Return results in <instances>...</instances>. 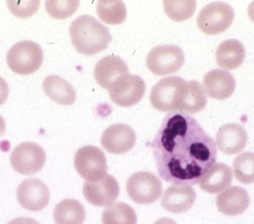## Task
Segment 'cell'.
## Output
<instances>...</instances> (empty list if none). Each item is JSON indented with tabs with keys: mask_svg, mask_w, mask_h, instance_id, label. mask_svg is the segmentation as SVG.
Listing matches in <instances>:
<instances>
[{
	"mask_svg": "<svg viewBox=\"0 0 254 224\" xmlns=\"http://www.w3.org/2000/svg\"><path fill=\"white\" fill-rule=\"evenodd\" d=\"M151 149L158 174L175 185L198 184L217 159L215 141L196 119L180 112L166 116Z\"/></svg>",
	"mask_w": 254,
	"mask_h": 224,
	"instance_id": "obj_1",
	"label": "cell"
},
{
	"mask_svg": "<svg viewBox=\"0 0 254 224\" xmlns=\"http://www.w3.org/2000/svg\"><path fill=\"white\" fill-rule=\"evenodd\" d=\"M70 36L76 50L94 55L105 50L112 41L107 26L91 15H81L70 26Z\"/></svg>",
	"mask_w": 254,
	"mask_h": 224,
	"instance_id": "obj_2",
	"label": "cell"
},
{
	"mask_svg": "<svg viewBox=\"0 0 254 224\" xmlns=\"http://www.w3.org/2000/svg\"><path fill=\"white\" fill-rule=\"evenodd\" d=\"M9 69L21 76H27L39 71L44 61V52L40 45L23 41L14 45L6 55Z\"/></svg>",
	"mask_w": 254,
	"mask_h": 224,
	"instance_id": "obj_3",
	"label": "cell"
},
{
	"mask_svg": "<svg viewBox=\"0 0 254 224\" xmlns=\"http://www.w3.org/2000/svg\"><path fill=\"white\" fill-rule=\"evenodd\" d=\"M234 17L235 13L231 5L217 1L202 8L197 17V23L203 34L216 36L226 31L233 23Z\"/></svg>",
	"mask_w": 254,
	"mask_h": 224,
	"instance_id": "obj_4",
	"label": "cell"
},
{
	"mask_svg": "<svg viewBox=\"0 0 254 224\" xmlns=\"http://www.w3.org/2000/svg\"><path fill=\"white\" fill-rule=\"evenodd\" d=\"M78 174L87 182H98L107 175V161L101 149L95 146L80 148L74 158Z\"/></svg>",
	"mask_w": 254,
	"mask_h": 224,
	"instance_id": "obj_5",
	"label": "cell"
},
{
	"mask_svg": "<svg viewBox=\"0 0 254 224\" xmlns=\"http://www.w3.org/2000/svg\"><path fill=\"white\" fill-rule=\"evenodd\" d=\"M127 194L137 204H151L162 197L161 179L150 172L132 174L126 183Z\"/></svg>",
	"mask_w": 254,
	"mask_h": 224,
	"instance_id": "obj_6",
	"label": "cell"
},
{
	"mask_svg": "<svg viewBox=\"0 0 254 224\" xmlns=\"http://www.w3.org/2000/svg\"><path fill=\"white\" fill-rule=\"evenodd\" d=\"M184 63V51L177 45L155 46L146 56L147 69L156 76L175 74L181 70Z\"/></svg>",
	"mask_w": 254,
	"mask_h": 224,
	"instance_id": "obj_7",
	"label": "cell"
},
{
	"mask_svg": "<svg viewBox=\"0 0 254 224\" xmlns=\"http://www.w3.org/2000/svg\"><path fill=\"white\" fill-rule=\"evenodd\" d=\"M47 161L45 150L37 143L24 142L16 146L10 156V164L19 174L29 176L40 172Z\"/></svg>",
	"mask_w": 254,
	"mask_h": 224,
	"instance_id": "obj_8",
	"label": "cell"
},
{
	"mask_svg": "<svg viewBox=\"0 0 254 224\" xmlns=\"http://www.w3.org/2000/svg\"><path fill=\"white\" fill-rule=\"evenodd\" d=\"M145 90L146 85L142 78L128 74L114 82L108 90L114 104L122 108H129L140 102Z\"/></svg>",
	"mask_w": 254,
	"mask_h": 224,
	"instance_id": "obj_9",
	"label": "cell"
},
{
	"mask_svg": "<svg viewBox=\"0 0 254 224\" xmlns=\"http://www.w3.org/2000/svg\"><path fill=\"white\" fill-rule=\"evenodd\" d=\"M186 85L181 77H169L158 81L151 89L150 103L160 112H176L179 94Z\"/></svg>",
	"mask_w": 254,
	"mask_h": 224,
	"instance_id": "obj_10",
	"label": "cell"
},
{
	"mask_svg": "<svg viewBox=\"0 0 254 224\" xmlns=\"http://www.w3.org/2000/svg\"><path fill=\"white\" fill-rule=\"evenodd\" d=\"M18 203L26 210L41 211L50 203V190L40 179L29 178L23 180L17 188Z\"/></svg>",
	"mask_w": 254,
	"mask_h": 224,
	"instance_id": "obj_11",
	"label": "cell"
},
{
	"mask_svg": "<svg viewBox=\"0 0 254 224\" xmlns=\"http://www.w3.org/2000/svg\"><path fill=\"white\" fill-rule=\"evenodd\" d=\"M120 187L117 180L107 174L98 182H85L83 194L86 200L92 205L105 207L112 205L119 196Z\"/></svg>",
	"mask_w": 254,
	"mask_h": 224,
	"instance_id": "obj_12",
	"label": "cell"
},
{
	"mask_svg": "<svg viewBox=\"0 0 254 224\" xmlns=\"http://www.w3.org/2000/svg\"><path fill=\"white\" fill-rule=\"evenodd\" d=\"M136 143V135L131 127L124 124H115L103 132L101 136L102 147L114 155L129 152Z\"/></svg>",
	"mask_w": 254,
	"mask_h": 224,
	"instance_id": "obj_13",
	"label": "cell"
},
{
	"mask_svg": "<svg viewBox=\"0 0 254 224\" xmlns=\"http://www.w3.org/2000/svg\"><path fill=\"white\" fill-rule=\"evenodd\" d=\"M203 84L208 97L218 101L230 98L236 88L234 77L224 70H213L209 72L205 75Z\"/></svg>",
	"mask_w": 254,
	"mask_h": 224,
	"instance_id": "obj_14",
	"label": "cell"
},
{
	"mask_svg": "<svg viewBox=\"0 0 254 224\" xmlns=\"http://www.w3.org/2000/svg\"><path fill=\"white\" fill-rule=\"evenodd\" d=\"M128 67L117 55H108L101 58L95 66L94 78L97 84L105 90H109L119 78L128 75Z\"/></svg>",
	"mask_w": 254,
	"mask_h": 224,
	"instance_id": "obj_15",
	"label": "cell"
},
{
	"mask_svg": "<svg viewBox=\"0 0 254 224\" xmlns=\"http://www.w3.org/2000/svg\"><path fill=\"white\" fill-rule=\"evenodd\" d=\"M196 198V191L192 186L173 185L165 191L162 206L172 213H184L193 207Z\"/></svg>",
	"mask_w": 254,
	"mask_h": 224,
	"instance_id": "obj_16",
	"label": "cell"
},
{
	"mask_svg": "<svg viewBox=\"0 0 254 224\" xmlns=\"http://www.w3.org/2000/svg\"><path fill=\"white\" fill-rule=\"evenodd\" d=\"M247 140V133L242 126L226 124L218 130L215 144L221 152L233 155L241 152L246 147Z\"/></svg>",
	"mask_w": 254,
	"mask_h": 224,
	"instance_id": "obj_17",
	"label": "cell"
},
{
	"mask_svg": "<svg viewBox=\"0 0 254 224\" xmlns=\"http://www.w3.org/2000/svg\"><path fill=\"white\" fill-rule=\"evenodd\" d=\"M207 105V94L202 85L196 81H190L186 83L182 89L176 112L183 114H197L205 109Z\"/></svg>",
	"mask_w": 254,
	"mask_h": 224,
	"instance_id": "obj_18",
	"label": "cell"
},
{
	"mask_svg": "<svg viewBox=\"0 0 254 224\" xmlns=\"http://www.w3.org/2000/svg\"><path fill=\"white\" fill-rule=\"evenodd\" d=\"M250 204L248 192L240 187H229L217 196L216 205L218 210L226 216H237L242 214Z\"/></svg>",
	"mask_w": 254,
	"mask_h": 224,
	"instance_id": "obj_19",
	"label": "cell"
},
{
	"mask_svg": "<svg viewBox=\"0 0 254 224\" xmlns=\"http://www.w3.org/2000/svg\"><path fill=\"white\" fill-rule=\"evenodd\" d=\"M233 172L224 163H215L200 179L199 186L211 194H218L228 189L232 184Z\"/></svg>",
	"mask_w": 254,
	"mask_h": 224,
	"instance_id": "obj_20",
	"label": "cell"
},
{
	"mask_svg": "<svg viewBox=\"0 0 254 224\" xmlns=\"http://www.w3.org/2000/svg\"><path fill=\"white\" fill-rule=\"evenodd\" d=\"M43 89L48 97L62 106H71L75 103L77 93L73 86L63 78L53 75L45 79Z\"/></svg>",
	"mask_w": 254,
	"mask_h": 224,
	"instance_id": "obj_21",
	"label": "cell"
},
{
	"mask_svg": "<svg viewBox=\"0 0 254 224\" xmlns=\"http://www.w3.org/2000/svg\"><path fill=\"white\" fill-rule=\"evenodd\" d=\"M245 54V47L241 42L237 40L224 41L216 50L217 65L225 71L235 70L242 66Z\"/></svg>",
	"mask_w": 254,
	"mask_h": 224,
	"instance_id": "obj_22",
	"label": "cell"
},
{
	"mask_svg": "<svg viewBox=\"0 0 254 224\" xmlns=\"http://www.w3.org/2000/svg\"><path fill=\"white\" fill-rule=\"evenodd\" d=\"M85 219V208L83 204L75 199L62 200L54 209L56 224H83Z\"/></svg>",
	"mask_w": 254,
	"mask_h": 224,
	"instance_id": "obj_23",
	"label": "cell"
},
{
	"mask_svg": "<svg viewBox=\"0 0 254 224\" xmlns=\"http://www.w3.org/2000/svg\"><path fill=\"white\" fill-rule=\"evenodd\" d=\"M103 224H137V215L134 209L122 202L107 206L102 213Z\"/></svg>",
	"mask_w": 254,
	"mask_h": 224,
	"instance_id": "obj_24",
	"label": "cell"
},
{
	"mask_svg": "<svg viewBox=\"0 0 254 224\" xmlns=\"http://www.w3.org/2000/svg\"><path fill=\"white\" fill-rule=\"evenodd\" d=\"M99 18L111 25H118L126 19V6L123 1L117 0H101L98 1L96 7Z\"/></svg>",
	"mask_w": 254,
	"mask_h": 224,
	"instance_id": "obj_25",
	"label": "cell"
},
{
	"mask_svg": "<svg viewBox=\"0 0 254 224\" xmlns=\"http://www.w3.org/2000/svg\"><path fill=\"white\" fill-rule=\"evenodd\" d=\"M165 12L168 17L174 21L181 22L192 17L197 8L195 0H167L164 1Z\"/></svg>",
	"mask_w": 254,
	"mask_h": 224,
	"instance_id": "obj_26",
	"label": "cell"
},
{
	"mask_svg": "<svg viewBox=\"0 0 254 224\" xmlns=\"http://www.w3.org/2000/svg\"><path fill=\"white\" fill-rule=\"evenodd\" d=\"M233 172L240 183H254V153L244 152L238 155L233 161Z\"/></svg>",
	"mask_w": 254,
	"mask_h": 224,
	"instance_id": "obj_27",
	"label": "cell"
},
{
	"mask_svg": "<svg viewBox=\"0 0 254 224\" xmlns=\"http://www.w3.org/2000/svg\"><path fill=\"white\" fill-rule=\"evenodd\" d=\"M80 2L77 0H58L47 1L46 9L49 15L55 19H66L77 11Z\"/></svg>",
	"mask_w": 254,
	"mask_h": 224,
	"instance_id": "obj_28",
	"label": "cell"
},
{
	"mask_svg": "<svg viewBox=\"0 0 254 224\" xmlns=\"http://www.w3.org/2000/svg\"><path fill=\"white\" fill-rule=\"evenodd\" d=\"M7 6L10 12L19 18H28L33 16L40 7V1H7Z\"/></svg>",
	"mask_w": 254,
	"mask_h": 224,
	"instance_id": "obj_29",
	"label": "cell"
},
{
	"mask_svg": "<svg viewBox=\"0 0 254 224\" xmlns=\"http://www.w3.org/2000/svg\"><path fill=\"white\" fill-rule=\"evenodd\" d=\"M9 88L5 80L0 77V106L4 104L8 98Z\"/></svg>",
	"mask_w": 254,
	"mask_h": 224,
	"instance_id": "obj_30",
	"label": "cell"
},
{
	"mask_svg": "<svg viewBox=\"0 0 254 224\" xmlns=\"http://www.w3.org/2000/svg\"><path fill=\"white\" fill-rule=\"evenodd\" d=\"M7 224H40L37 220L29 217H18L10 220Z\"/></svg>",
	"mask_w": 254,
	"mask_h": 224,
	"instance_id": "obj_31",
	"label": "cell"
},
{
	"mask_svg": "<svg viewBox=\"0 0 254 224\" xmlns=\"http://www.w3.org/2000/svg\"><path fill=\"white\" fill-rule=\"evenodd\" d=\"M154 224H177V222L174 221V220L171 219V218L163 217V218H160L158 220H156V221L154 222Z\"/></svg>",
	"mask_w": 254,
	"mask_h": 224,
	"instance_id": "obj_32",
	"label": "cell"
},
{
	"mask_svg": "<svg viewBox=\"0 0 254 224\" xmlns=\"http://www.w3.org/2000/svg\"><path fill=\"white\" fill-rule=\"evenodd\" d=\"M5 130H6L5 121H4V119L1 116H0V138L4 136Z\"/></svg>",
	"mask_w": 254,
	"mask_h": 224,
	"instance_id": "obj_33",
	"label": "cell"
},
{
	"mask_svg": "<svg viewBox=\"0 0 254 224\" xmlns=\"http://www.w3.org/2000/svg\"><path fill=\"white\" fill-rule=\"evenodd\" d=\"M247 13H248V16H249L250 20L254 23V1L249 4L248 9H247Z\"/></svg>",
	"mask_w": 254,
	"mask_h": 224,
	"instance_id": "obj_34",
	"label": "cell"
}]
</instances>
